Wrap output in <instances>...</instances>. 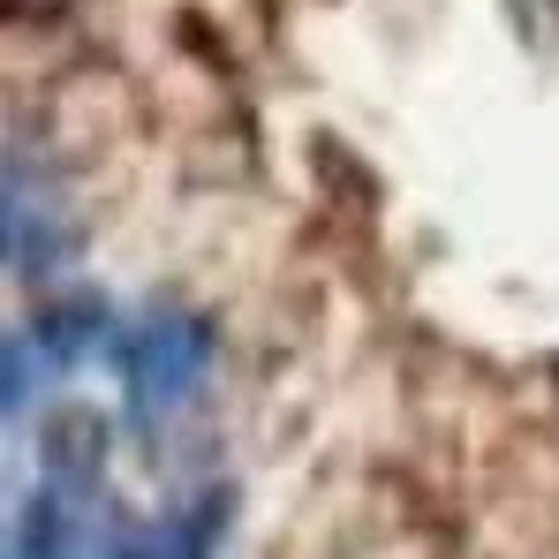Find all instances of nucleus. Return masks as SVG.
<instances>
[{
  "label": "nucleus",
  "mask_w": 559,
  "mask_h": 559,
  "mask_svg": "<svg viewBox=\"0 0 559 559\" xmlns=\"http://www.w3.org/2000/svg\"><path fill=\"white\" fill-rule=\"evenodd\" d=\"M197 364H204V333L197 325H167V318L144 325L136 348H129V393H136V408H152V416L182 408Z\"/></svg>",
  "instance_id": "1"
},
{
  "label": "nucleus",
  "mask_w": 559,
  "mask_h": 559,
  "mask_svg": "<svg viewBox=\"0 0 559 559\" xmlns=\"http://www.w3.org/2000/svg\"><path fill=\"white\" fill-rule=\"evenodd\" d=\"M69 552V522H61V491H38L23 507V530H15V559H61Z\"/></svg>",
  "instance_id": "2"
}]
</instances>
